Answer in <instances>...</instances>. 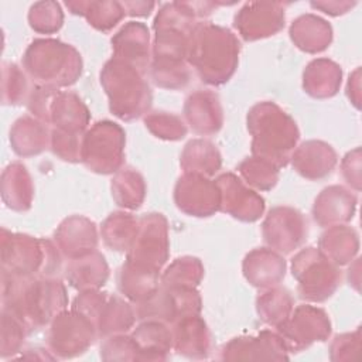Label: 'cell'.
Returning <instances> with one entry per match:
<instances>
[{"mask_svg":"<svg viewBox=\"0 0 362 362\" xmlns=\"http://www.w3.org/2000/svg\"><path fill=\"white\" fill-rule=\"evenodd\" d=\"M150 78L163 89H182L191 81V68L188 61L151 59Z\"/></svg>","mask_w":362,"mask_h":362,"instance_id":"60d3db41","label":"cell"},{"mask_svg":"<svg viewBox=\"0 0 362 362\" xmlns=\"http://www.w3.org/2000/svg\"><path fill=\"white\" fill-rule=\"evenodd\" d=\"M1 198L7 208L24 212L31 208L34 184L27 167L18 161L8 164L1 174Z\"/></svg>","mask_w":362,"mask_h":362,"instance_id":"4dcf8cb0","label":"cell"},{"mask_svg":"<svg viewBox=\"0 0 362 362\" xmlns=\"http://www.w3.org/2000/svg\"><path fill=\"white\" fill-rule=\"evenodd\" d=\"M180 165L184 173L212 177L222 165L218 147L205 139L188 141L180 156Z\"/></svg>","mask_w":362,"mask_h":362,"instance_id":"836d02e7","label":"cell"},{"mask_svg":"<svg viewBox=\"0 0 362 362\" xmlns=\"http://www.w3.org/2000/svg\"><path fill=\"white\" fill-rule=\"evenodd\" d=\"M361 349V328L337 335L329 345L331 361H352Z\"/></svg>","mask_w":362,"mask_h":362,"instance_id":"681fc988","label":"cell"},{"mask_svg":"<svg viewBox=\"0 0 362 362\" xmlns=\"http://www.w3.org/2000/svg\"><path fill=\"white\" fill-rule=\"evenodd\" d=\"M82 140L83 133H71L54 127L51 130L49 148L58 158L68 163H78L82 156Z\"/></svg>","mask_w":362,"mask_h":362,"instance_id":"7dc6e473","label":"cell"},{"mask_svg":"<svg viewBox=\"0 0 362 362\" xmlns=\"http://www.w3.org/2000/svg\"><path fill=\"white\" fill-rule=\"evenodd\" d=\"M30 332L23 322L13 314L1 308V337H0V354L1 358L14 356L23 348L24 338Z\"/></svg>","mask_w":362,"mask_h":362,"instance_id":"bcb514c9","label":"cell"},{"mask_svg":"<svg viewBox=\"0 0 362 362\" xmlns=\"http://www.w3.org/2000/svg\"><path fill=\"white\" fill-rule=\"evenodd\" d=\"M65 6L71 10L72 14H78L86 18V21L99 31H110L116 27L122 18L126 16V11L119 1H66Z\"/></svg>","mask_w":362,"mask_h":362,"instance_id":"d590c367","label":"cell"},{"mask_svg":"<svg viewBox=\"0 0 362 362\" xmlns=\"http://www.w3.org/2000/svg\"><path fill=\"white\" fill-rule=\"evenodd\" d=\"M346 95L351 103L359 109L361 106V69L356 68L351 75L346 85Z\"/></svg>","mask_w":362,"mask_h":362,"instance_id":"db71d44e","label":"cell"},{"mask_svg":"<svg viewBox=\"0 0 362 362\" xmlns=\"http://www.w3.org/2000/svg\"><path fill=\"white\" fill-rule=\"evenodd\" d=\"M204 277V266L198 257L182 256L175 259L160 276V284L165 287H194Z\"/></svg>","mask_w":362,"mask_h":362,"instance_id":"ab89813d","label":"cell"},{"mask_svg":"<svg viewBox=\"0 0 362 362\" xmlns=\"http://www.w3.org/2000/svg\"><path fill=\"white\" fill-rule=\"evenodd\" d=\"M100 85L116 117L132 122L148 113L153 93L144 72L133 65L112 57L100 71Z\"/></svg>","mask_w":362,"mask_h":362,"instance_id":"5b68a950","label":"cell"},{"mask_svg":"<svg viewBox=\"0 0 362 362\" xmlns=\"http://www.w3.org/2000/svg\"><path fill=\"white\" fill-rule=\"evenodd\" d=\"M122 6H123L126 14H129V16L146 17L156 7V3H153V1H124V3H122Z\"/></svg>","mask_w":362,"mask_h":362,"instance_id":"11a10c76","label":"cell"},{"mask_svg":"<svg viewBox=\"0 0 362 362\" xmlns=\"http://www.w3.org/2000/svg\"><path fill=\"white\" fill-rule=\"evenodd\" d=\"M252 156L272 163L279 170L290 163L300 132L294 119L274 102H259L247 113Z\"/></svg>","mask_w":362,"mask_h":362,"instance_id":"3957f363","label":"cell"},{"mask_svg":"<svg viewBox=\"0 0 362 362\" xmlns=\"http://www.w3.org/2000/svg\"><path fill=\"white\" fill-rule=\"evenodd\" d=\"M341 82V66L328 58L313 59L303 72L304 92L315 99H327L337 95Z\"/></svg>","mask_w":362,"mask_h":362,"instance_id":"f546056e","label":"cell"},{"mask_svg":"<svg viewBox=\"0 0 362 362\" xmlns=\"http://www.w3.org/2000/svg\"><path fill=\"white\" fill-rule=\"evenodd\" d=\"M294 308V298L291 293L279 286L264 288L256 298V311L259 318L273 327H280L291 314Z\"/></svg>","mask_w":362,"mask_h":362,"instance_id":"74e56055","label":"cell"},{"mask_svg":"<svg viewBox=\"0 0 362 362\" xmlns=\"http://www.w3.org/2000/svg\"><path fill=\"white\" fill-rule=\"evenodd\" d=\"M291 273L297 280V291L303 300L322 303L341 284L339 266L329 262L317 247L301 249L291 259Z\"/></svg>","mask_w":362,"mask_h":362,"instance_id":"52a82bcc","label":"cell"},{"mask_svg":"<svg viewBox=\"0 0 362 362\" xmlns=\"http://www.w3.org/2000/svg\"><path fill=\"white\" fill-rule=\"evenodd\" d=\"M89 120V109L76 93L69 90L57 92L49 110V124L71 133H85Z\"/></svg>","mask_w":362,"mask_h":362,"instance_id":"4316f807","label":"cell"},{"mask_svg":"<svg viewBox=\"0 0 362 362\" xmlns=\"http://www.w3.org/2000/svg\"><path fill=\"white\" fill-rule=\"evenodd\" d=\"M30 27L40 34H54L64 23V13L57 1H38L28 11Z\"/></svg>","mask_w":362,"mask_h":362,"instance_id":"f6af8a7d","label":"cell"},{"mask_svg":"<svg viewBox=\"0 0 362 362\" xmlns=\"http://www.w3.org/2000/svg\"><path fill=\"white\" fill-rule=\"evenodd\" d=\"M174 202L185 215L206 218L219 211L221 192L209 177L184 173L174 187Z\"/></svg>","mask_w":362,"mask_h":362,"instance_id":"5bb4252c","label":"cell"},{"mask_svg":"<svg viewBox=\"0 0 362 362\" xmlns=\"http://www.w3.org/2000/svg\"><path fill=\"white\" fill-rule=\"evenodd\" d=\"M110 189L116 205L124 209L140 208L147 191L143 175L132 167H122L115 173Z\"/></svg>","mask_w":362,"mask_h":362,"instance_id":"f35d334b","label":"cell"},{"mask_svg":"<svg viewBox=\"0 0 362 362\" xmlns=\"http://www.w3.org/2000/svg\"><path fill=\"white\" fill-rule=\"evenodd\" d=\"M356 212V197L342 185L324 188L314 201L313 218L324 228L348 223Z\"/></svg>","mask_w":362,"mask_h":362,"instance_id":"7402d4cb","label":"cell"},{"mask_svg":"<svg viewBox=\"0 0 362 362\" xmlns=\"http://www.w3.org/2000/svg\"><path fill=\"white\" fill-rule=\"evenodd\" d=\"M173 348L189 359H205L212 349V334L199 315H187L171 324Z\"/></svg>","mask_w":362,"mask_h":362,"instance_id":"44dd1931","label":"cell"},{"mask_svg":"<svg viewBox=\"0 0 362 362\" xmlns=\"http://www.w3.org/2000/svg\"><path fill=\"white\" fill-rule=\"evenodd\" d=\"M238 173L250 188L259 191H269L279 181V168L256 156L245 158L238 165Z\"/></svg>","mask_w":362,"mask_h":362,"instance_id":"b9f144b4","label":"cell"},{"mask_svg":"<svg viewBox=\"0 0 362 362\" xmlns=\"http://www.w3.org/2000/svg\"><path fill=\"white\" fill-rule=\"evenodd\" d=\"M139 218L134 215L117 211L112 212L100 226V236L103 243L116 252H127L137 235Z\"/></svg>","mask_w":362,"mask_h":362,"instance_id":"8d00e7d4","label":"cell"},{"mask_svg":"<svg viewBox=\"0 0 362 362\" xmlns=\"http://www.w3.org/2000/svg\"><path fill=\"white\" fill-rule=\"evenodd\" d=\"M30 88L25 72L11 62H4L1 69V102L4 105L27 103Z\"/></svg>","mask_w":362,"mask_h":362,"instance_id":"ee69618b","label":"cell"},{"mask_svg":"<svg viewBox=\"0 0 362 362\" xmlns=\"http://www.w3.org/2000/svg\"><path fill=\"white\" fill-rule=\"evenodd\" d=\"M223 361H284L287 346L277 331L264 329L257 335H242L230 339L221 349Z\"/></svg>","mask_w":362,"mask_h":362,"instance_id":"e0dca14e","label":"cell"},{"mask_svg":"<svg viewBox=\"0 0 362 362\" xmlns=\"http://www.w3.org/2000/svg\"><path fill=\"white\" fill-rule=\"evenodd\" d=\"M313 8L321 10L322 13L328 16H341L348 13L356 3L355 1H346V0H328V1H311L310 3Z\"/></svg>","mask_w":362,"mask_h":362,"instance_id":"f5cc1de1","label":"cell"},{"mask_svg":"<svg viewBox=\"0 0 362 362\" xmlns=\"http://www.w3.org/2000/svg\"><path fill=\"white\" fill-rule=\"evenodd\" d=\"M286 260L283 255L270 247H257L249 252L242 263L245 279L257 288L279 286L286 276Z\"/></svg>","mask_w":362,"mask_h":362,"instance_id":"cb8c5ba5","label":"cell"},{"mask_svg":"<svg viewBox=\"0 0 362 362\" xmlns=\"http://www.w3.org/2000/svg\"><path fill=\"white\" fill-rule=\"evenodd\" d=\"M3 310L18 318L31 334L66 310L68 294L57 277L16 276L1 272Z\"/></svg>","mask_w":362,"mask_h":362,"instance_id":"6da1fadb","label":"cell"},{"mask_svg":"<svg viewBox=\"0 0 362 362\" xmlns=\"http://www.w3.org/2000/svg\"><path fill=\"white\" fill-rule=\"evenodd\" d=\"M318 250L334 264L345 266L358 255V232L346 223L328 226L318 240Z\"/></svg>","mask_w":362,"mask_h":362,"instance_id":"1f68e13d","label":"cell"},{"mask_svg":"<svg viewBox=\"0 0 362 362\" xmlns=\"http://www.w3.org/2000/svg\"><path fill=\"white\" fill-rule=\"evenodd\" d=\"M136 320L134 305L124 301L120 296L107 293L95 318V327L98 329V335L106 338L116 334H126Z\"/></svg>","mask_w":362,"mask_h":362,"instance_id":"d6a6232c","label":"cell"},{"mask_svg":"<svg viewBox=\"0 0 362 362\" xmlns=\"http://www.w3.org/2000/svg\"><path fill=\"white\" fill-rule=\"evenodd\" d=\"M187 124L201 136H211L223 124V110L218 95L208 89H197L189 93L184 103Z\"/></svg>","mask_w":362,"mask_h":362,"instance_id":"d6986e66","label":"cell"},{"mask_svg":"<svg viewBox=\"0 0 362 362\" xmlns=\"http://www.w3.org/2000/svg\"><path fill=\"white\" fill-rule=\"evenodd\" d=\"M54 242L62 256L76 259L92 253L98 247V229L93 221L82 215L65 218L54 233Z\"/></svg>","mask_w":362,"mask_h":362,"instance_id":"ac0fdd59","label":"cell"},{"mask_svg":"<svg viewBox=\"0 0 362 362\" xmlns=\"http://www.w3.org/2000/svg\"><path fill=\"white\" fill-rule=\"evenodd\" d=\"M284 4L250 1L235 14L233 27L245 41H257L277 34L284 27Z\"/></svg>","mask_w":362,"mask_h":362,"instance_id":"9a60e30c","label":"cell"},{"mask_svg":"<svg viewBox=\"0 0 362 362\" xmlns=\"http://www.w3.org/2000/svg\"><path fill=\"white\" fill-rule=\"evenodd\" d=\"M283 338L288 352H300L314 342L328 339L331 334V321L325 310L301 304L293 308L290 317L276 328Z\"/></svg>","mask_w":362,"mask_h":362,"instance_id":"7c38bea8","label":"cell"},{"mask_svg":"<svg viewBox=\"0 0 362 362\" xmlns=\"http://www.w3.org/2000/svg\"><path fill=\"white\" fill-rule=\"evenodd\" d=\"M98 337L95 324L72 308L64 310L49 322L47 344L55 358L71 359L86 352Z\"/></svg>","mask_w":362,"mask_h":362,"instance_id":"30bf717a","label":"cell"},{"mask_svg":"<svg viewBox=\"0 0 362 362\" xmlns=\"http://www.w3.org/2000/svg\"><path fill=\"white\" fill-rule=\"evenodd\" d=\"M201 296L194 287L158 286L147 298L134 304L137 320H158L167 324L187 317L199 315Z\"/></svg>","mask_w":362,"mask_h":362,"instance_id":"8fae6325","label":"cell"},{"mask_svg":"<svg viewBox=\"0 0 362 362\" xmlns=\"http://www.w3.org/2000/svg\"><path fill=\"white\" fill-rule=\"evenodd\" d=\"M58 90L59 89L48 86H35L34 89H31L30 96L27 99L28 112L34 117L49 124V110Z\"/></svg>","mask_w":362,"mask_h":362,"instance_id":"f907efd6","label":"cell"},{"mask_svg":"<svg viewBox=\"0 0 362 362\" xmlns=\"http://www.w3.org/2000/svg\"><path fill=\"white\" fill-rule=\"evenodd\" d=\"M308 223L296 208L280 205L266 215L262 223V235L266 245L280 255H288L298 249L307 239Z\"/></svg>","mask_w":362,"mask_h":362,"instance_id":"4fadbf2b","label":"cell"},{"mask_svg":"<svg viewBox=\"0 0 362 362\" xmlns=\"http://www.w3.org/2000/svg\"><path fill=\"white\" fill-rule=\"evenodd\" d=\"M341 173L348 185L355 191L361 189V148L349 151L341 161Z\"/></svg>","mask_w":362,"mask_h":362,"instance_id":"816d5d0a","label":"cell"},{"mask_svg":"<svg viewBox=\"0 0 362 362\" xmlns=\"http://www.w3.org/2000/svg\"><path fill=\"white\" fill-rule=\"evenodd\" d=\"M240 42L226 27L214 23H199L189 40L188 64L202 82L222 85L236 71Z\"/></svg>","mask_w":362,"mask_h":362,"instance_id":"7a4b0ae2","label":"cell"},{"mask_svg":"<svg viewBox=\"0 0 362 362\" xmlns=\"http://www.w3.org/2000/svg\"><path fill=\"white\" fill-rule=\"evenodd\" d=\"M117 288L132 303L147 298L160 286V273L126 263L117 272Z\"/></svg>","mask_w":362,"mask_h":362,"instance_id":"e575fe53","label":"cell"},{"mask_svg":"<svg viewBox=\"0 0 362 362\" xmlns=\"http://www.w3.org/2000/svg\"><path fill=\"white\" fill-rule=\"evenodd\" d=\"M1 272L16 276L57 277L62 253L55 242L1 229Z\"/></svg>","mask_w":362,"mask_h":362,"instance_id":"8992f818","label":"cell"},{"mask_svg":"<svg viewBox=\"0 0 362 362\" xmlns=\"http://www.w3.org/2000/svg\"><path fill=\"white\" fill-rule=\"evenodd\" d=\"M144 124L153 136L170 141L181 140L188 132L187 123L181 116L164 110L148 112L144 116Z\"/></svg>","mask_w":362,"mask_h":362,"instance_id":"7bdbcfd3","label":"cell"},{"mask_svg":"<svg viewBox=\"0 0 362 362\" xmlns=\"http://www.w3.org/2000/svg\"><path fill=\"white\" fill-rule=\"evenodd\" d=\"M168 255L170 239L165 216L150 212L139 218V230L132 247L126 252V263L160 273Z\"/></svg>","mask_w":362,"mask_h":362,"instance_id":"9c48e42d","label":"cell"},{"mask_svg":"<svg viewBox=\"0 0 362 362\" xmlns=\"http://www.w3.org/2000/svg\"><path fill=\"white\" fill-rule=\"evenodd\" d=\"M126 134L122 126L110 120L96 122L83 133V165L98 174L117 173L124 163Z\"/></svg>","mask_w":362,"mask_h":362,"instance_id":"ba28073f","label":"cell"},{"mask_svg":"<svg viewBox=\"0 0 362 362\" xmlns=\"http://www.w3.org/2000/svg\"><path fill=\"white\" fill-rule=\"evenodd\" d=\"M68 283L79 290H99L109 279V266L105 256L95 250L85 256L71 259L65 267Z\"/></svg>","mask_w":362,"mask_h":362,"instance_id":"83f0119b","label":"cell"},{"mask_svg":"<svg viewBox=\"0 0 362 362\" xmlns=\"http://www.w3.org/2000/svg\"><path fill=\"white\" fill-rule=\"evenodd\" d=\"M51 132L47 123L34 116L18 117L10 129V144L13 151L20 157L41 154L48 148Z\"/></svg>","mask_w":362,"mask_h":362,"instance_id":"484cf974","label":"cell"},{"mask_svg":"<svg viewBox=\"0 0 362 362\" xmlns=\"http://www.w3.org/2000/svg\"><path fill=\"white\" fill-rule=\"evenodd\" d=\"M221 192L219 211L242 222H256L264 211V199L240 177L223 173L216 180Z\"/></svg>","mask_w":362,"mask_h":362,"instance_id":"2e32d148","label":"cell"},{"mask_svg":"<svg viewBox=\"0 0 362 362\" xmlns=\"http://www.w3.org/2000/svg\"><path fill=\"white\" fill-rule=\"evenodd\" d=\"M139 361H165L173 349V332L167 322L143 320L132 332Z\"/></svg>","mask_w":362,"mask_h":362,"instance_id":"d4e9b609","label":"cell"},{"mask_svg":"<svg viewBox=\"0 0 362 362\" xmlns=\"http://www.w3.org/2000/svg\"><path fill=\"white\" fill-rule=\"evenodd\" d=\"M23 68L37 86L61 89L79 79L82 58L69 44L54 38H38L27 47Z\"/></svg>","mask_w":362,"mask_h":362,"instance_id":"277c9868","label":"cell"},{"mask_svg":"<svg viewBox=\"0 0 362 362\" xmlns=\"http://www.w3.org/2000/svg\"><path fill=\"white\" fill-rule=\"evenodd\" d=\"M113 58L124 61L141 72H147L150 54V33L146 24L139 21L126 23L112 37Z\"/></svg>","mask_w":362,"mask_h":362,"instance_id":"ffe728a7","label":"cell"},{"mask_svg":"<svg viewBox=\"0 0 362 362\" xmlns=\"http://www.w3.org/2000/svg\"><path fill=\"white\" fill-rule=\"evenodd\" d=\"M290 38L298 49L308 54H318L329 47L332 27L315 14H303L291 23Z\"/></svg>","mask_w":362,"mask_h":362,"instance_id":"f1b7e54d","label":"cell"},{"mask_svg":"<svg viewBox=\"0 0 362 362\" xmlns=\"http://www.w3.org/2000/svg\"><path fill=\"white\" fill-rule=\"evenodd\" d=\"M100 358L103 361H139L137 348L132 335L116 334L103 338Z\"/></svg>","mask_w":362,"mask_h":362,"instance_id":"c3c4849f","label":"cell"},{"mask_svg":"<svg viewBox=\"0 0 362 362\" xmlns=\"http://www.w3.org/2000/svg\"><path fill=\"white\" fill-rule=\"evenodd\" d=\"M290 161L301 177L315 181L334 171L338 156L331 144L322 140H307L294 148Z\"/></svg>","mask_w":362,"mask_h":362,"instance_id":"603a6c76","label":"cell"}]
</instances>
